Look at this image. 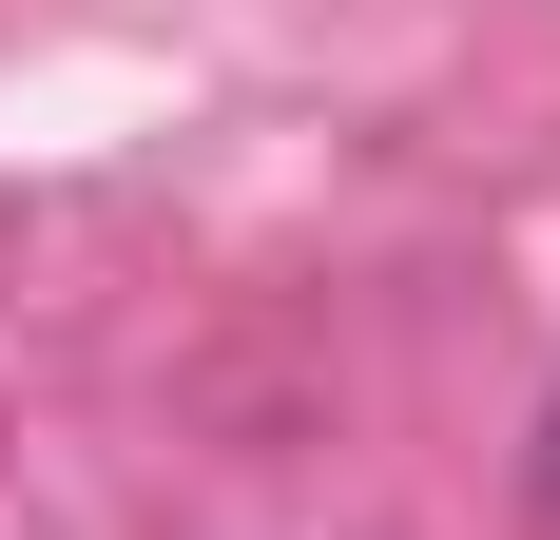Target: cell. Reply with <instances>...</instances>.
Masks as SVG:
<instances>
[{"mask_svg": "<svg viewBox=\"0 0 560 540\" xmlns=\"http://www.w3.org/2000/svg\"><path fill=\"white\" fill-rule=\"evenodd\" d=\"M541 502H560V406H541Z\"/></svg>", "mask_w": 560, "mask_h": 540, "instance_id": "6da1fadb", "label": "cell"}]
</instances>
